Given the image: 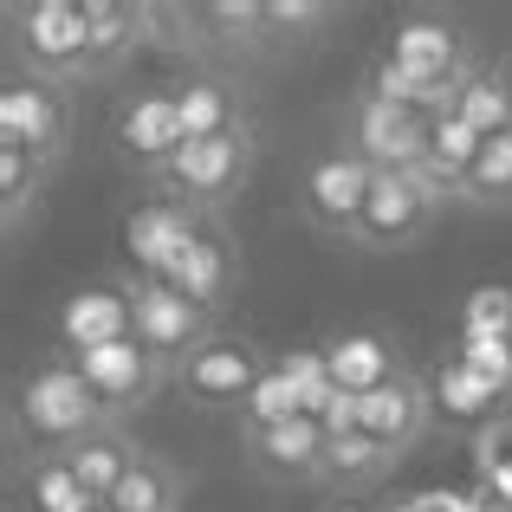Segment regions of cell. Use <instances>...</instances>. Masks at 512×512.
Returning <instances> with one entry per match:
<instances>
[{
    "instance_id": "1",
    "label": "cell",
    "mask_w": 512,
    "mask_h": 512,
    "mask_svg": "<svg viewBox=\"0 0 512 512\" xmlns=\"http://www.w3.org/2000/svg\"><path fill=\"white\" fill-rule=\"evenodd\" d=\"M104 422H111V409H104V396L85 383L78 357L39 363L20 383V396H13V428L33 441V454H65Z\"/></svg>"
},
{
    "instance_id": "2",
    "label": "cell",
    "mask_w": 512,
    "mask_h": 512,
    "mask_svg": "<svg viewBox=\"0 0 512 512\" xmlns=\"http://www.w3.org/2000/svg\"><path fill=\"white\" fill-rule=\"evenodd\" d=\"M253 156H260L253 124H234V130H221V137H188L182 156L156 175V195L182 201L188 214H201V221H221V214L240 201V188H247Z\"/></svg>"
},
{
    "instance_id": "3",
    "label": "cell",
    "mask_w": 512,
    "mask_h": 512,
    "mask_svg": "<svg viewBox=\"0 0 512 512\" xmlns=\"http://www.w3.org/2000/svg\"><path fill=\"white\" fill-rule=\"evenodd\" d=\"M454 208V188H441L422 169H376V188L363 201V221L350 234L357 253H409L435 234V221Z\"/></svg>"
},
{
    "instance_id": "4",
    "label": "cell",
    "mask_w": 512,
    "mask_h": 512,
    "mask_svg": "<svg viewBox=\"0 0 512 512\" xmlns=\"http://www.w3.org/2000/svg\"><path fill=\"white\" fill-rule=\"evenodd\" d=\"M7 46L20 59V78L46 85H85V0H13Z\"/></svg>"
},
{
    "instance_id": "5",
    "label": "cell",
    "mask_w": 512,
    "mask_h": 512,
    "mask_svg": "<svg viewBox=\"0 0 512 512\" xmlns=\"http://www.w3.org/2000/svg\"><path fill=\"white\" fill-rule=\"evenodd\" d=\"M124 292H130V344L150 350V357L169 370V383H175V370H182L201 344L221 338L214 312H201V305L188 299V292H175L169 279L137 273V279H124Z\"/></svg>"
},
{
    "instance_id": "6",
    "label": "cell",
    "mask_w": 512,
    "mask_h": 512,
    "mask_svg": "<svg viewBox=\"0 0 512 512\" xmlns=\"http://www.w3.org/2000/svg\"><path fill=\"white\" fill-rule=\"evenodd\" d=\"M163 26H175L163 46L188 52V59L247 65V59H260V52H273V39H266V0H195V7H163Z\"/></svg>"
},
{
    "instance_id": "7",
    "label": "cell",
    "mask_w": 512,
    "mask_h": 512,
    "mask_svg": "<svg viewBox=\"0 0 512 512\" xmlns=\"http://www.w3.org/2000/svg\"><path fill=\"white\" fill-rule=\"evenodd\" d=\"M428 143H435V117L409 111V104H389L376 91H357V104H350V150L370 169H422Z\"/></svg>"
},
{
    "instance_id": "8",
    "label": "cell",
    "mask_w": 512,
    "mask_h": 512,
    "mask_svg": "<svg viewBox=\"0 0 512 512\" xmlns=\"http://www.w3.org/2000/svg\"><path fill=\"white\" fill-rule=\"evenodd\" d=\"M370 188H376V169L344 143V150L318 156V163L305 169V182H299V214L318 227V234H331V240H344V247H350V234H357V221H363V201H370Z\"/></svg>"
},
{
    "instance_id": "9",
    "label": "cell",
    "mask_w": 512,
    "mask_h": 512,
    "mask_svg": "<svg viewBox=\"0 0 512 512\" xmlns=\"http://www.w3.org/2000/svg\"><path fill=\"white\" fill-rule=\"evenodd\" d=\"M266 370H273V363H266L247 338H208L182 370H175V389H182L195 409H208V415H221V409L240 415Z\"/></svg>"
},
{
    "instance_id": "10",
    "label": "cell",
    "mask_w": 512,
    "mask_h": 512,
    "mask_svg": "<svg viewBox=\"0 0 512 512\" xmlns=\"http://www.w3.org/2000/svg\"><path fill=\"white\" fill-rule=\"evenodd\" d=\"M325 422L318 415H292V422H273V428H240V454L260 480L273 487H325Z\"/></svg>"
},
{
    "instance_id": "11",
    "label": "cell",
    "mask_w": 512,
    "mask_h": 512,
    "mask_svg": "<svg viewBox=\"0 0 512 512\" xmlns=\"http://www.w3.org/2000/svg\"><path fill=\"white\" fill-rule=\"evenodd\" d=\"M0 143H20V150L59 163L72 143V91L46 85V78H13L0 91Z\"/></svg>"
},
{
    "instance_id": "12",
    "label": "cell",
    "mask_w": 512,
    "mask_h": 512,
    "mask_svg": "<svg viewBox=\"0 0 512 512\" xmlns=\"http://www.w3.org/2000/svg\"><path fill=\"white\" fill-rule=\"evenodd\" d=\"M428 422H435V383H422L415 370H396L370 396H357V428L396 461H409V448L428 435Z\"/></svg>"
},
{
    "instance_id": "13",
    "label": "cell",
    "mask_w": 512,
    "mask_h": 512,
    "mask_svg": "<svg viewBox=\"0 0 512 512\" xmlns=\"http://www.w3.org/2000/svg\"><path fill=\"white\" fill-rule=\"evenodd\" d=\"M117 156H124L137 175H163L175 156H182L188 130H182V104H175V91H143V98H130L124 111H117Z\"/></svg>"
},
{
    "instance_id": "14",
    "label": "cell",
    "mask_w": 512,
    "mask_h": 512,
    "mask_svg": "<svg viewBox=\"0 0 512 512\" xmlns=\"http://www.w3.org/2000/svg\"><path fill=\"white\" fill-rule=\"evenodd\" d=\"M163 7L150 0H85V78H111L130 52L163 46Z\"/></svg>"
},
{
    "instance_id": "15",
    "label": "cell",
    "mask_w": 512,
    "mask_h": 512,
    "mask_svg": "<svg viewBox=\"0 0 512 512\" xmlns=\"http://www.w3.org/2000/svg\"><path fill=\"white\" fill-rule=\"evenodd\" d=\"M78 370H85V383L104 396V409L117 415V422H130L137 409H150L156 389L169 383V370L150 357V350L137 344H98V350H78Z\"/></svg>"
},
{
    "instance_id": "16",
    "label": "cell",
    "mask_w": 512,
    "mask_h": 512,
    "mask_svg": "<svg viewBox=\"0 0 512 512\" xmlns=\"http://www.w3.org/2000/svg\"><path fill=\"white\" fill-rule=\"evenodd\" d=\"M169 286L175 292H188V299L201 305V312H214L221 318V305H227V292H234V279H240V260H234V240L221 234V221H208L195 240H188L182 253H175V266H169Z\"/></svg>"
},
{
    "instance_id": "17",
    "label": "cell",
    "mask_w": 512,
    "mask_h": 512,
    "mask_svg": "<svg viewBox=\"0 0 512 512\" xmlns=\"http://www.w3.org/2000/svg\"><path fill=\"white\" fill-rule=\"evenodd\" d=\"M143 454H150V448L130 435V422H117V415H111V422L91 428L78 448H65V467L78 474V487H85L91 500H111V493L124 487V474L143 461Z\"/></svg>"
},
{
    "instance_id": "18",
    "label": "cell",
    "mask_w": 512,
    "mask_h": 512,
    "mask_svg": "<svg viewBox=\"0 0 512 512\" xmlns=\"http://www.w3.org/2000/svg\"><path fill=\"white\" fill-rule=\"evenodd\" d=\"M195 234H201V214H188L182 201H163V195L143 201V208L124 221V240H130V253H137V273H150V279H163L175 266V253H182Z\"/></svg>"
},
{
    "instance_id": "19",
    "label": "cell",
    "mask_w": 512,
    "mask_h": 512,
    "mask_svg": "<svg viewBox=\"0 0 512 512\" xmlns=\"http://www.w3.org/2000/svg\"><path fill=\"white\" fill-rule=\"evenodd\" d=\"M396 370H402V357L389 350V338H376V331H350V338L325 344V376L344 396H370V389L389 383Z\"/></svg>"
},
{
    "instance_id": "20",
    "label": "cell",
    "mask_w": 512,
    "mask_h": 512,
    "mask_svg": "<svg viewBox=\"0 0 512 512\" xmlns=\"http://www.w3.org/2000/svg\"><path fill=\"white\" fill-rule=\"evenodd\" d=\"M396 467L402 461H396V454H383L363 428H344V435H331V448H325V487L344 493V500H357V493L383 487Z\"/></svg>"
},
{
    "instance_id": "21",
    "label": "cell",
    "mask_w": 512,
    "mask_h": 512,
    "mask_svg": "<svg viewBox=\"0 0 512 512\" xmlns=\"http://www.w3.org/2000/svg\"><path fill=\"white\" fill-rule=\"evenodd\" d=\"M52 169H59V163L20 150V143H0V227H7V234H20V227H26V214L39 208Z\"/></svg>"
},
{
    "instance_id": "22",
    "label": "cell",
    "mask_w": 512,
    "mask_h": 512,
    "mask_svg": "<svg viewBox=\"0 0 512 512\" xmlns=\"http://www.w3.org/2000/svg\"><path fill=\"white\" fill-rule=\"evenodd\" d=\"M188 500V480H182V467L163 461V454H143L137 467L124 474V487L111 493V512H182Z\"/></svg>"
},
{
    "instance_id": "23",
    "label": "cell",
    "mask_w": 512,
    "mask_h": 512,
    "mask_svg": "<svg viewBox=\"0 0 512 512\" xmlns=\"http://www.w3.org/2000/svg\"><path fill=\"white\" fill-rule=\"evenodd\" d=\"M454 201H461L467 214H506L512 208V130L480 143V156H474V169L461 175Z\"/></svg>"
},
{
    "instance_id": "24",
    "label": "cell",
    "mask_w": 512,
    "mask_h": 512,
    "mask_svg": "<svg viewBox=\"0 0 512 512\" xmlns=\"http://www.w3.org/2000/svg\"><path fill=\"white\" fill-rule=\"evenodd\" d=\"M20 487H26V512H78L91 500V493L78 487V474L65 467V454H33Z\"/></svg>"
},
{
    "instance_id": "25",
    "label": "cell",
    "mask_w": 512,
    "mask_h": 512,
    "mask_svg": "<svg viewBox=\"0 0 512 512\" xmlns=\"http://www.w3.org/2000/svg\"><path fill=\"white\" fill-rule=\"evenodd\" d=\"M175 104H182V130L188 137H221V130L247 124L234 104V91L221 85V78H195L188 91H175Z\"/></svg>"
},
{
    "instance_id": "26",
    "label": "cell",
    "mask_w": 512,
    "mask_h": 512,
    "mask_svg": "<svg viewBox=\"0 0 512 512\" xmlns=\"http://www.w3.org/2000/svg\"><path fill=\"white\" fill-rule=\"evenodd\" d=\"M428 383H435V409H448V415H493V409L506 402L500 389H493L480 370H467L461 357H454V363H441V370L428 376Z\"/></svg>"
},
{
    "instance_id": "27",
    "label": "cell",
    "mask_w": 512,
    "mask_h": 512,
    "mask_svg": "<svg viewBox=\"0 0 512 512\" xmlns=\"http://www.w3.org/2000/svg\"><path fill=\"white\" fill-rule=\"evenodd\" d=\"M292 415H305V389L286 363H273L260 376V389L247 396V409H240V428H273V422H292Z\"/></svg>"
},
{
    "instance_id": "28",
    "label": "cell",
    "mask_w": 512,
    "mask_h": 512,
    "mask_svg": "<svg viewBox=\"0 0 512 512\" xmlns=\"http://www.w3.org/2000/svg\"><path fill=\"white\" fill-rule=\"evenodd\" d=\"M331 20H338V7H325V0H266V39L273 46H305Z\"/></svg>"
},
{
    "instance_id": "29",
    "label": "cell",
    "mask_w": 512,
    "mask_h": 512,
    "mask_svg": "<svg viewBox=\"0 0 512 512\" xmlns=\"http://www.w3.org/2000/svg\"><path fill=\"white\" fill-rule=\"evenodd\" d=\"M454 117H461L480 143H487V137H506V130H512V98L500 91V78H493V72H480L474 85L461 91V111H454Z\"/></svg>"
},
{
    "instance_id": "30",
    "label": "cell",
    "mask_w": 512,
    "mask_h": 512,
    "mask_svg": "<svg viewBox=\"0 0 512 512\" xmlns=\"http://www.w3.org/2000/svg\"><path fill=\"white\" fill-rule=\"evenodd\" d=\"M467 338H512V292L506 286H480L467 299Z\"/></svg>"
},
{
    "instance_id": "31",
    "label": "cell",
    "mask_w": 512,
    "mask_h": 512,
    "mask_svg": "<svg viewBox=\"0 0 512 512\" xmlns=\"http://www.w3.org/2000/svg\"><path fill=\"white\" fill-rule=\"evenodd\" d=\"M461 363L480 370L500 396H512V338H467L461 344Z\"/></svg>"
},
{
    "instance_id": "32",
    "label": "cell",
    "mask_w": 512,
    "mask_h": 512,
    "mask_svg": "<svg viewBox=\"0 0 512 512\" xmlns=\"http://www.w3.org/2000/svg\"><path fill=\"white\" fill-rule=\"evenodd\" d=\"M474 461L487 474V487L493 480H512V415H500V422H487L474 435Z\"/></svg>"
},
{
    "instance_id": "33",
    "label": "cell",
    "mask_w": 512,
    "mask_h": 512,
    "mask_svg": "<svg viewBox=\"0 0 512 512\" xmlns=\"http://www.w3.org/2000/svg\"><path fill=\"white\" fill-rule=\"evenodd\" d=\"M389 512H474V493H441V487H428V493H409V500H396Z\"/></svg>"
},
{
    "instance_id": "34",
    "label": "cell",
    "mask_w": 512,
    "mask_h": 512,
    "mask_svg": "<svg viewBox=\"0 0 512 512\" xmlns=\"http://www.w3.org/2000/svg\"><path fill=\"white\" fill-rule=\"evenodd\" d=\"M487 72L500 78V91H506V98H512V52H500V65H487Z\"/></svg>"
},
{
    "instance_id": "35",
    "label": "cell",
    "mask_w": 512,
    "mask_h": 512,
    "mask_svg": "<svg viewBox=\"0 0 512 512\" xmlns=\"http://www.w3.org/2000/svg\"><path fill=\"white\" fill-rule=\"evenodd\" d=\"M338 512H357V506H338Z\"/></svg>"
}]
</instances>
